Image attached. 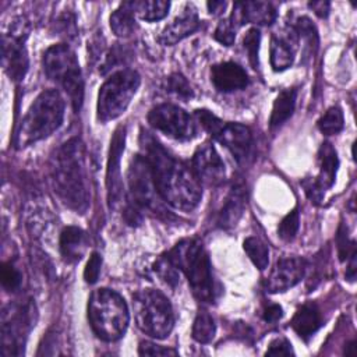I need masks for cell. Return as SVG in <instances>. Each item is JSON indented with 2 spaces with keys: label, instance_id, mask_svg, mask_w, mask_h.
Listing matches in <instances>:
<instances>
[{
  "label": "cell",
  "instance_id": "f35d334b",
  "mask_svg": "<svg viewBox=\"0 0 357 357\" xmlns=\"http://www.w3.org/2000/svg\"><path fill=\"white\" fill-rule=\"evenodd\" d=\"M213 38L225 46L233 45V42L236 39V26L231 24L230 18H225V20L219 21V24L215 29Z\"/></svg>",
  "mask_w": 357,
  "mask_h": 357
},
{
  "label": "cell",
  "instance_id": "8fae6325",
  "mask_svg": "<svg viewBox=\"0 0 357 357\" xmlns=\"http://www.w3.org/2000/svg\"><path fill=\"white\" fill-rule=\"evenodd\" d=\"M31 324L29 310L24 305L11 304L3 311V353L18 356L22 353L21 347L24 344V336L28 332V325Z\"/></svg>",
  "mask_w": 357,
  "mask_h": 357
},
{
  "label": "cell",
  "instance_id": "d6986e66",
  "mask_svg": "<svg viewBox=\"0 0 357 357\" xmlns=\"http://www.w3.org/2000/svg\"><path fill=\"white\" fill-rule=\"evenodd\" d=\"M198 28H199V18H198L197 8L191 3H187L181 14L177 15L160 32L159 42L165 46H172L180 42L181 39L187 38L188 35L194 33Z\"/></svg>",
  "mask_w": 357,
  "mask_h": 357
},
{
  "label": "cell",
  "instance_id": "f1b7e54d",
  "mask_svg": "<svg viewBox=\"0 0 357 357\" xmlns=\"http://www.w3.org/2000/svg\"><path fill=\"white\" fill-rule=\"evenodd\" d=\"M215 332L216 325L213 318L205 311L199 312L192 325V337L198 343H209L215 337Z\"/></svg>",
  "mask_w": 357,
  "mask_h": 357
},
{
  "label": "cell",
  "instance_id": "5b68a950",
  "mask_svg": "<svg viewBox=\"0 0 357 357\" xmlns=\"http://www.w3.org/2000/svg\"><path fill=\"white\" fill-rule=\"evenodd\" d=\"M88 318L99 339L114 342L124 335L130 315L127 304L119 293L110 289H98L89 297Z\"/></svg>",
  "mask_w": 357,
  "mask_h": 357
},
{
  "label": "cell",
  "instance_id": "52a82bcc",
  "mask_svg": "<svg viewBox=\"0 0 357 357\" xmlns=\"http://www.w3.org/2000/svg\"><path fill=\"white\" fill-rule=\"evenodd\" d=\"M137 326L148 336L165 339L173 329L174 315L167 297L155 289H142L132 296Z\"/></svg>",
  "mask_w": 357,
  "mask_h": 357
},
{
  "label": "cell",
  "instance_id": "74e56055",
  "mask_svg": "<svg viewBox=\"0 0 357 357\" xmlns=\"http://www.w3.org/2000/svg\"><path fill=\"white\" fill-rule=\"evenodd\" d=\"M22 280V276L20 271L11 264V262H4L1 266V283L4 289L8 291H14L20 287Z\"/></svg>",
  "mask_w": 357,
  "mask_h": 357
},
{
  "label": "cell",
  "instance_id": "7a4b0ae2",
  "mask_svg": "<svg viewBox=\"0 0 357 357\" xmlns=\"http://www.w3.org/2000/svg\"><path fill=\"white\" fill-rule=\"evenodd\" d=\"M53 191L70 209L84 213L91 202L85 146L77 137L66 141L50 159Z\"/></svg>",
  "mask_w": 357,
  "mask_h": 357
},
{
  "label": "cell",
  "instance_id": "ffe728a7",
  "mask_svg": "<svg viewBox=\"0 0 357 357\" xmlns=\"http://www.w3.org/2000/svg\"><path fill=\"white\" fill-rule=\"evenodd\" d=\"M211 81L219 92H234L244 89L250 79L245 70L234 61H223L211 68Z\"/></svg>",
  "mask_w": 357,
  "mask_h": 357
},
{
  "label": "cell",
  "instance_id": "f6af8a7d",
  "mask_svg": "<svg viewBox=\"0 0 357 357\" xmlns=\"http://www.w3.org/2000/svg\"><path fill=\"white\" fill-rule=\"evenodd\" d=\"M56 25L59 26V32L63 35V36H74L77 33L75 31V20L71 14H63L59 17Z\"/></svg>",
  "mask_w": 357,
  "mask_h": 357
},
{
  "label": "cell",
  "instance_id": "6da1fadb",
  "mask_svg": "<svg viewBox=\"0 0 357 357\" xmlns=\"http://www.w3.org/2000/svg\"><path fill=\"white\" fill-rule=\"evenodd\" d=\"M139 145L165 202L180 211H192L202 195L201 181L194 170L170 155L148 131L141 130Z\"/></svg>",
  "mask_w": 357,
  "mask_h": 357
},
{
  "label": "cell",
  "instance_id": "3957f363",
  "mask_svg": "<svg viewBox=\"0 0 357 357\" xmlns=\"http://www.w3.org/2000/svg\"><path fill=\"white\" fill-rule=\"evenodd\" d=\"M64 100L59 91L47 89L38 95L15 132L18 148L31 145L53 134L63 123Z\"/></svg>",
  "mask_w": 357,
  "mask_h": 357
},
{
  "label": "cell",
  "instance_id": "4dcf8cb0",
  "mask_svg": "<svg viewBox=\"0 0 357 357\" xmlns=\"http://www.w3.org/2000/svg\"><path fill=\"white\" fill-rule=\"evenodd\" d=\"M165 91L181 100H188L194 96V91L190 82L178 73H173L166 78Z\"/></svg>",
  "mask_w": 357,
  "mask_h": 357
},
{
  "label": "cell",
  "instance_id": "d4e9b609",
  "mask_svg": "<svg viewBox=\"0 0 357 357\" xmlns=\"http://www.w3.org/2000/svg\"><path fill=\"white\" fill-rule=\"evenodd\" d=\"M296 98H297V89L294 88L283 89L278 95L272 107L271 119H269L271 128L280 127L283 123H286L291 117L296 107Z\"/></svg>",
  "mask_w": 357,
  "mask_h": 357
},
{
  "label": "cell",
  "instance_id": "44dd1931",
  "mask_svg": "<svg viewBox=\"0 0 357 357\" xmlns=\"http://www.w3.org/2000/svg\"><path fill=\"white\" fill-rule=\"evenodd\" d=\"M88 234L77 227L67 226L60 234V251L64 261L73 264L79 261L88 248Z\"/></svg>",
  "mask_w": 357,
  "mask_h": 357
},
{
  "label": "cell",
  "instance_id": "ba28073f",
  "mask_svg": "<svg viewBox=\"0 0 357 357\" xmlns=\"http://www.w3.org/2000/svg\"><path fill=\"white\" fill-rule=\"evenodd\" d=\"M139 82V74L130 68L119 70L112 74L99 89L96 106L98 119L106 123L121 116L135 95Z\"/></svg>",
  "mask_w": 357,
  "mask_h": 357
},
{
  "label": "cell",
  "instance_id": "30bf717a",
  "mask_svg": "<svg viewBox=\"0 0 357 357\" xmlns=\"http://www.w3.org/2000/svg\"><path fill=\"white\" fill-rule=\"evenodd\" d=\"M148 123L155 130L178 141H188L197 135V124L192 117L176 105L155 106L148 113Z\"/></svg>",
  "mask_w": 357,
  "mask_h": 357
},
{
  "label": "cell",
  "instance_id": "7bdbcfd3",
  "mask_svg": "<svg viewBox=\"0 0 357 357\" xmlns=\"http://www.w3.org/2000/svg\"><path fill=\"white\" fill-rule=\"evenodd\" d=\"M127 56H130V53L127 52L126 47H123V46H114V47L110 50V53L107 54V57H106V61H105L103 68H102V74H105L107 70L113 68L114 66L124 63L126 59H127Z\"/></svg>",
  "mask_w": 357,
  "mask_h": 357
},
{
  "label": "cell",
  "instance_id": "7dc6e473",
  "mask_svg": "<svg viewBox=\"0 0 357 357\" xmlns=\"http://www.w3.org/2000/svg\"><path fill=\"white\" fill-rule=\"evenodd\" d=\"M310 8H312L315 11V14L321 18L326 17L328 13H329V3L328 1H311L310 4Z\"/></svg>",
  "mask_w": 357,
  "mask_h": 357
},
{
  "label": "cell",
  "instance_id": "9c48e42d",
  "mask_svg": "<svg viewBox=\"0 0 357 357\" xmlns=\"http://www.w3.org/2000/svg\"><path fill=\"white\" fill-rule=\"evenodd\" d=\"M130 199L141 211L146 209L159 218H173V215L165 206V199L158 191L151 167L142 155H137L131 159L128 173Z\"/></svg>",
  "mask_w": 357,
  "mask_h": 357
},
{
  "label": "cell",
  "instance_id": "e0dca14e",
  "mask_svg": "<svg viewBox=\"0 0 357 357\" xmlns=\"http://www.w3.org/2000/svg\"><path fill=\"white\" fill-rule=\"evenodd\" d=\"M297 31L286 26L272 35L271 39V66L275 71L289 68L297 50Z\"/></svg>",
  "mask_w": 357,
  "mask_h": 357
},
{
  "label": "cell",
  "instance_id": "bcb514c9",
  "mask_svg": "<svg viewBox=\"0 0 357 357\" xmlns=\"http://www.w3.org/2000/svg\"><path fill=\"white\" fill-rule=\"evenodd\" d=\"M283 310L279 304H271L264 310V319L266 322H276L282 318Z\"/></svg>",
  "mask_w": 357,
  "mask_h": 357
},
{
  "label": "cell",
  "instance_id": "60d3db41",
  "mask_svg": "<svg viewBox=\"0 0 357 357\" xmlns=\"http://www.w3.org/2000/svg\"><path fill=\"white\" fill-rule=\"evenodd\" d=\"M100 266H102L100 255L98 252H92L86 262V266L84 269V279L86 283L93 284L98 280L99 273H100Z\"/></svg>",
  "mask_w": 357,
  "mask_h": 357
},
{
  "label": "cell",
  "instance_id": "1f68e13d",
  "mask_svg": "<svg viewBox=\"0 0 357 357\" xmlns=\"http://www.w3.org/2000/svg\"><path fill=\"white\" fill-rule=\"evenodd\" d=\"M336 243H337L339 259L342 262L356 261V241L349 238L347 227L343 223L339 226L337 236H336Z\"/></svg>",
  "mask_w": 357,
  "mask_h": 357
},
{
  "label": "cell",
  "instance_id": "cb8c5ba5",
  "mask_svg": "<svg viewBox=\"0 0 357 357\" xmlns=\"http://www.w3.org/2000/svg\"><path fill=\"white\" fill-rule=\"evenodd\" d=\"M318 159H319V176L317 177V180L325 190H328L335 183L336 172L339 166L337 153L331 142H324L321 145Z\"/></svg>",
  "mask_w": 357,
  "mask_h": 357
},
{
  "label": "cell",
  "instance_id": "836d02e7",
  "mask_svg": "<svg viewBox=\"0 0 357 357\" xmlns=\"http://www.w3.org/2000/svg\"><path fill=\"white\" fill-rule=\"evenodd\" d=\"M298 226H300V215H298V209L294 208L280 220L278 227V234L282 240L291 241L298 231Z\"/></svg>",
  "mask_w": 357,
  "mask_h": 357
},
{
  "label": "cell",
  "instance_id": "4316f807",
  "mask_svg": "<svg viewBox=\"0 0 357 357\" xmlns=\"http://www.w3.org/2000/svg\"><path fill=\"white\" fill-rule=\"evenodd\" d=\"M170 3L163 0H144V1H134V13L148 22L159 21L167 15Z\"/></svg>",
  "mask_w": 357,
  "mask_h": 357
},
{
  "label": "cell",
  "instance_id": "f546056e",
  "mask_svg": "<svg viewBox=\"0 0 357 357\" xmlns=\"http://www.w3.org/2000/svg\"><path fill=\"white\" fill-rule=\"evenodd\" d=\"M343 113L339 106L329 107L318 120V128L325 135H335L343 130Z\"/></svg>",
  "mask_w": 357,
  "mask_h": 357
},
{
  "label": "cell",
  "instance_id": "ee69618b",
  "mask_svg": "<svg viewBox=\"0 0 357 357\" xmlns=\"http://www.w3.org/2000/svg\"><path fill=\"white\" fill-rule=\"evenodd\" d=\"M290 354H293V349L290 342L284 337H278L272 340L266 350V356H290Z\"/></svg>",
  "mask_w": 357,
  "mask_h": 357
},
{
  "label": "cell",
  "instance_id": "e575fe53",
  "mask_svg": "<svg viewBox=\"0 0 357 357\" xmlns=\"http://www.w3.org/2000/svg\"><path fill=\"white\" fill-rule=\"evenodd\" d=\"M259 40H261V33L257 28H251L247 31L244 39H243V46L247 52L248 61L254 70L258 68V50H259Z\"/></svg>",
  "mask_w": 357,
  "mask_h": 357
},
{
  "label": "cell",
  "instance_id": "8992f818",
  "mask_svg": "<svg viewBox=\"0 0 357 357\" xmlns=\"http://www.w3.org/2000/svg\"><path fill=\"white\" fill-rule=\"evenodd\" d=\"M42 63L47 78L66 91L74 112H78L84 100V81L74 50L66 43L53 45L43 53Z\"/></svg>",
  "mask_w": 357,
  "mask_h": 357
},
{
  "label": "cell",
  "instance_id": "681fc988",
  "mask_svg": "<svg viewBox=\"0 0 357 357\" xmlns=\"http://www.w3.org/2000/svg\"><path fill=\"white\" fill-rule=\"evenodd\" d=\"M353 349H354V342L351 340L350 343L346 344V347H344V354H353Z\"/></svg>",
  "mask_w": 357,
  "mask_h": 357
},
{
  "label": "cell",
  "instance_id": "9a60e30c",
  "mask_svg": "<svg viewBox=\"0 0 357 357\" xmlns=\"http://www.w3.org/2000/svg\"><path fill=\"white\" fill-rule=\"evenodd\" d=\"M199 181L218 185L225 180V163L211 144L201 145L192 156V167Z\"/></svg>",
  "mask_w": 357,
  "mask_h": 357
},
{
  "label": "cell",
  "instance_id": "5bb4252c",
  "mask_svg": "<svg viewBox=\"0 0 357 357\" xmlns=\"http://www.w3.org/2000/svg\"><path fill=\"white\" fill-rule=\"evenodd\" d=\"M1 63L4 71L13 81L24 79L28 70V53L21 35L10 33L3 36Z\"/></svg>",
  "mask_w": 357,
  "mask_h": 357
},
{
  "label": "cell",
  "instance_id": "ab89813d",
  "mask_svg": "<svg viewBox=\"0 0 357 357\" xmlns=\"http://www.w3.org/2000/svg\"><path fill=\"white\" fill-rule=\"evenodd\" d=\"M301 187L304 188L305 195L308 197V199L314 204H319L324 198L325 194V188L319 184V181L317 180V177H305L301 181Z\"/></svg>",
  "mask_w": 357,
  "mask_h": 357
},
{
  "label": "cell",
  "instance_id": "277c9868",
  "mask_svg": "<svg viewBox=\"0 0 357 357\" xmlns=\"http://www.w3.org/2000/svg\"><path fill=\"white\" fill-rule=\"evenodd\" d=\"M177 269L183 271L188 279L194 296L202 303H213L216 300V284L212 276L209 257L195 238H185L177 243L167 254Z\"/></svg>",
  "mask_w": 357,
  "mask_h": 357
},
{
  "label": "cell",
  "instance_id": "603a6c76",
  "mask_svg": "<svg viewBox=\"0 0 357 357\" xmlns=\"http://www.w3.org/2000/svg\"><path fill=\"white\" fill-rule=\"evenodd\" d=\"M245 205V191L244 187L236 185L231 188L225 205L222 206L219 216H218V223L220 227L229 229L233 227L237 220L240 219L243 209Z\"/></svg>",
  "mask_w": 357,
  "mask_h": 357
},
{
  "label": "cell",
  "instance_id": "b9f144b4",
  "mask_svg": "<svg viewBox=\"0 0 357 357\" xmlns=\"http://www.w3.org/2000/svg\"><path fill=\"white\" fill-rule=\"evenodd\" d=\"M138 354L141 356H177V350L159 346L152 342H141L138 347Z\"/></svg>",
  "mask_w": 357,
  "mask_h": 357
},
{
  "label": "cell",
  "instance_id": "7c38bea8",
  "mask_svg": "<svg viewBox=\"0 0 357 357\" xmlns=\"http://www.w3.org/2000/svg\"><path fill=\"white\" fill-rule=\"evenodd\" d=\"M126 144V127L120 126L116 128L110 149H109V160H107V172H106V187H107V202L109 208H116V205L121 201L123 195V181L120 172V159L124 151Z\"/></svg>",
  "mask_w": 357,
  "mask_h": 357
},
{
  "label": "cell",
  "instance_id": "484cf974",
  "mask_svg": "<svg viewBox=\"0 0 357 357\" xmlns=\"http://www.w3.org/2000/svg\"><path fill=\"white\" fill-rule=\"evenodd\" d=\"M134 1H124L119 8L110 15V28L112 31L121 38L131 35L135 29L134 20Z\"/></svg>",
  "mask_w": 357,
  "mask_h": 357
},
{
  "label": "cell",
  "instance_id": "83f0119b",
  "mask_svg": "<svg viewBox=\"0 0 357 357\" xmlns=\"http://www.w3.org/2000/svg\"><path fill=\"white\" fill-rule=\"evenodd\" d=\"M243 247L248 258L259 271H264L268 266L269 250L264 241H261L258 237H247L243 243Z\"/></svg>",
  "mask_w": 357,
  "mask_h": 357
},
{
  "label": "cell",
  "instance_id": "d590c367",
  "mask_svg": "<svg viewBox=\"0 0 357 357\" xmlns=\"http://www.w3.org/2000/svg\"><path fill=\"white\" fill-rule=\"evenodd\" d=\"M297 33L305 39V45L310 47V50L312 52V47L314 50H317V46H318V35H317V29L315 26L312 25V22L307 18V17H301L298 18L297 21Z\"/></svg>",
  "mask_w": 357,
  "mask_h": 357
},
{
  "label": "cell",
  "instance_id": "c3c4849f",
  "mask_svg": "<svg viewBox=\"0 0 357 357\" xmlns=\"http://www.w3.org/2000/svg\"><path fill=\"white\" fill-rule=\"evenodd\" d=\"M206 6L212 15H218L222 14V11L226 8V1H209Z\"/></svg>",
  "mask_w": 357,
  "mask_h": 357
},
{
  "label": "cell",
  "instance_id": "4fadbf2b",
  "mask_svg": "<svg viewBox=\"0 0 357 357\" xmlns=\"http://www.w3.org/2000/svg\"><path fill=\"white\" fill-rule=\"evenodd\" d=\"M307 264L303 258L287 257L276 261L264 286L268 293H280L296 286L305 273Z\"/></svg>",
  "mask_w": 357,
  "mask_h": 357
},
{
  "label": "cell",
  "instance_id": "7402d4cb",
  "mask_svg": "<svg viewBox=\"0 0 357 357\" xmlns=\"http://www.w3.org/2000/svg\"><path fill=\"white\" fill-rule=\"evenodd\" d=\"M290 325H291L294 332L301 339L307 340L322 325V315H321L319 308L315 304H304V305H301L296 311Z\"/></svg>",
  "mask_w": 357,
  "mask_h": 357
},
{
  "label": "cell",
  "instance_id": "ac0fdd59",
  "mask_svg": "<svg viewBox=\"0 0 357 357\" xmlns=\"http://www.w3.org/2000/svg\"><path fill=\"white\" fill-rule=\"evenodd\" d=\"M213 138L226 146L237 162L245 160L252 144L251 130L240 123H225Z\"/></svg>",
  "mask_w": 357,
  "mask_h": 357
},
{
  "label": "cell",
  "instance_id": "8d00e7d4",
  "mask_svg": "<svg viewBox=\"0 0 357 357\" xmlns=\"http://www.w3.org/2000/svg\"><path fill=\"white\" fill-rule=\"evenodd\" d=\"M195 116L199 121V124L202 126V128L209 132L212 137H215L219 130L222 128V126L225 124L220 119H218L213 113H211L209 110H205V109H198L195 110Z\"/></svg>",
  "mask_w": 357,
  "mask_h": 357
},
{
  "label": "cell",
  "instance_id": "d6a6232c",
  "mask_svg": "<svg viewBox=\"0 0 357 357\" xmlns=\"http://www.w3.org/2000/svg\"><path fill=\"white\" fill-rule=\"evenodd\" d=\"M155 272L158 276L169 286L174 287L178 283V273H177V266L172 262V259L166 255H162L153 265Z\"/></svg>",
  "mask_w": 357,
  "mask_h": 357
},
{
  "label": "cell",
  "instance_id": "2e32d148",
  "mask_svg": "<svg viewBox=\"0 0 357 357\" xmlns=\"http://www.w3.org/2000/svg\"><path fill=\"white\" fill-rule=\"evenodd\" d=\"M276 15V8L268 1H236L230 21L236 28L244 24L271 25Z\"/></svg>",
  "mask_w": 357,
  "mask_h": 357
}]
</instances>
